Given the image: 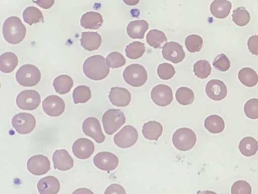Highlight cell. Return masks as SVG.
<instances>
[{"label": "cell", "mask_w": 258, "mask_h": 194, "mask_svg": "<svg viewBox=\"0 0 258 194\" xmlns=\"http://www.w3.org/2000/svg\"><path fill=\"white\" fill-rule=\"evenodd\" d=\"M84 74L93 80H102L108 77L110 67L107 65L106 59L102 56H93L84 62L83 66Z\"/></svg>", "instance_id": "6da1fadb"}, {"label": "cell", "mask_w": 258, "mask_h": 194, "mask_svg": "<svg viewBox=\"0 0 258 194\" xmlns=\"http://www.w3.org/2000/svg\"><path fill=\"white\" fill-rule=\"evenodd\" d=\"M27 29L22 20L16 16L7 18L3 27V33L6 41L10 44H19L26 36Z\"/></svg>", "instance_id": "7a4b0ae2"}, {"label": "cell", "mask_w": 258, "mask_h": 194, "mask_svg": "<svg viewBox=\"0 0 258 194\" xmlns=\"http://www.w3.org/2000/svg\"><path fill=\"white\" fill-rule=\"evenodd\" d=\"M126 122V117L119 109H108L102 116V124L105 133L108 135L115 133Z\"/></svg>", "instance_id": "3957f363"}, {"label": "cell", "mask_w": 258, "mask_h": 194, "mask_svg": "<svg viewBox=\"0 0 258 194\" xmlns=\"http://www.w3.org/2000/svg\"><path fill=\"white\" fill-rule=\"evenodd\" d=\"M197 137L195 132L187 127L178 129L173 133L172 141L173 145L179 151L185 152L191 150L196 145Z\"/></svg>", "instance_id": "277c9868"}, {"label": "cell", "mask_w": 258, "mask_h": 194, "mask_svg": "<svg viewBox=\"0 0 258 194\" xmlns=\"http://www.w3.org/2000/svg\"><path fill=\"white\" fill-rule=\"evenodd\" d=\"M123 77L127 84L134 87H140L147 81V71L143 65L133 64L125 68Z\"/></svg>", "instance_id": "5b68a950"}, {"label": "cell", "mask_w": 258, "mask_h": 194, "mask_svg": "<svg viewBox=\"0 0 258 194\" xmlns=\"http://www.w3.org/2000/svg\"><path fill=\"white\" fill-rule=\"evenodd\" d=\"M41 79V73L37 66L34 65H22L16 73V80L23 86H34Z\"/></svg>", "instance_id": "8992f818"}, {"label": "cell", "mask_w": 258, "mask_h": 194, "mask_svg": "<svg viewBox=\"0 0 258 194\" xmlns=\"http://www.w3.org/2000/svg\"><path fill=\"white\" fill-rule=\"evenodd\" d=\"M18 107L22 110L32 111L39 107L41 103V97L37 91L34 89L22 91L16 99Z\"/></svg>", "instance_id": "52a82bcc"}, {"label": "cell", "mask_w": 258, "mask_h": 194, "mask_svg": "<svg viewBox=\"0 0 258 194\" xmlns=\"http://www.w3.org/2000/svg\"><path fill=\"white\" fill-rule=\"evenodd\" d=\"M35 117L29 113L21 112L15 115L12 124L15 130L20 134H28L34 130L36 127Z\"/></svg>", "instance_id": "ba28073f"}, {"label": "cell", "mask_w": 258, "mask_h": 194, "mask_svg": "<svg viewBox=\"0 0 258 194\" xmlns=\"http://www.w3.org/2000/svg\"><path fill=\"white\" fill-rule=\"evenodd\" d=\"M138 131L131 125L123 127L114 137V143L120 148L126 149L133 147L138 139Z\"/></svg>", "instance_id": "9c48e42d"}, {"label": "cell", "mask_w": 258, "mask_h": 194, "mask_svg": "<svg viewBox=\"0 0 258 194\" xmlns=\"http://www.w3.org/2000/svg\"><path fill=\"white\" fill-rule=\"evenodd\" d=\"M151 97L155 104L161 107H165L173 101V91L167 85H157L152 89Z\"/></svg>", "instance_id": "30bf717a"}, {"label": "cell", "mask_w": 258, "mask_h": 194, "mask_svg": "<svg viewBox=\"0 0 258 194\" xmlns=\"http://www.w3.org/2000/svg\"><path fill=\"white\" fill-rule=\"evenodd\" d=\"M83 131L87 136L93 138L98 143L105 141V136L102 132L99 120L94 117H90L83 123Z\"/></svg>", "instance_id": "8fae6325"}, {"label": "cell", "mask_w": 258, "mask_h": 194, "mask_svg": "<svg viewBox=\"0 0 258 194\" xmlns=\"http://www.w3.org/2000/svg\"><path fill=\"white\" fill-rule=\"evenodd\" d=\"M27 167L31 174L37 176L46 174L51 168L49 159L43 155H37L30 158Z\"/></svg>", "instance_id": "7c38bea8"}, {"label": "cell", "mask_w": 258, "mask_h": 194, "mask_svg": "<svg viewBox=\"0 0 258 194\" xmlns=\"http://www.w3.org/2000/svg\"><path fill=\"white\" fill-rule=\"evenodd\" d=\"M43 109L45 113L49 116H60L66 109V103L61 97L51 95L46 97L43 101Z\"/></svg>", "instance_id": "4fadbf2b"}, {"label": "cell", "mask_w": 258, "mask_h": 194, "mask_svg": "<svg viewBox=\"0 0 258 194\" xmlns=\"http://www.w3.org/2000/svg\"><path fill=\"white\" fill-rule=\"evenodd\" d=\"M94 165L102 171H111L115 169L119 164L117 156L109 152L97 153L93 159Z\"/></svg>", "instance_id": "5bb4252c"}, {"label": "cell", "mask_w": 258, "mask_h": 194, "mask_svg": "<svg viewBox=\"0 0 258 194\" xmlns=\"http://www.w3.org/2000/svg\"><path fill=\"white\" fill-rule=\"evenodd\" d=\"M162 56L166 60L178 64L185 59V53L180 44L176 42H169L162 48Z\"/></svg>", "instance_id": "9a60e30c"}, {"label": "cell", "mask_w": 258, "mask_h": 194, "mask_svg": "<svg viewBox=\"0 0 258 194\" xmlns=\"http://www.w3.org/2000/svg\"><path fill=\"white\" fill-rule=\"evenodd\" d=\"M72 151L78 159H87L94 153L95 145L90 139L80 138L74 142Z\"/></svg>", "instance_id": "2e32d148"}, {"label": "cell", "mask_w": 258, "mask_h": 194, "mask_svg": "<svg viewBox=\"0 0 258 194\" xmlns=\"http://www.w3.org/2000/svg\"><path fill=\"white\" fill-rule=\"evenodd\" d=\"M207 95L214 101H220L227 95V88L220 80H211L206 85Z\"/></svg>", "instance_id": "e0dca14e"}, {"label": "cell", "mask_w": 258, "mask_h": 194, "mask_svg": "<svg viewBox=\"0 0 258 194\" xmlns=\"http://www.w3.org/2000/svg\"><path fill=\"white\" fill-rule=\"evenodd\" d=\"M110 102L117 107H126L131 103V93L126 88L112 87L110 91Z\"/></svg>", "instance_id": "ac0fdd59"}, {"label": "cell", "mask_w": 258, "mask_h": 194, "mask_svg": "<svg viewBox=\"0 0 258 194\" xmlns=\"http://www.w3.org/2000/svg\"><path fill=\"white\" fill-rule=\"evenodd\" d=\"M54 168L59 171H68L74 166V159L66 150H57L52 156Z\"/></svg>", "instance_id": "d6986e66"}, {"label": "cell", "mask_w": 258, "mask_h": 194, "mask_svg": "<svg viewBox=\"0 0 258 194\" xmlns=\"http://www.w3.org/2000/svg\"><path fill=\"white\" fill-rule=\"evenodd\" d=\"M60 188L59 180L54 176L43 177L37 183V189L40 194H58Z\"/></svg>", "instance_id": "ffe728a7"}, {"label": "cell", "mask_w": 258, "mask_h": 194, "mask_svg": "<svg viewBox=\"0 0 258 194\" xmlns=\"http://www.w3.org/2000/svg\"><path fill=\"white\" fill-rule=\"evenodd\" d=\"M103 24V18L99 12H88L83 15L81 20V27L90 30H98Z\"/></svg>", "instance_id": "44dd1931"}, {"label": "cell", "mask_w": 258, "mask_h": 194, "mask_svg": "<svg viewBox=\"0 0 258 194\" xmlns=\"http://www.w3.org/2000/svg\"><path fill=\"white\" fill-rule=\"evenodd\" d=\"M81 44L87 51H94L100 47L102 36L96 32H83Z\"/></svg>", "instance_id": "7402d4cb"}, {"label": "cell", "mask_w": 258, "mask_h": 194, "mask_svg": "<svg viewBox=\"0 0 258 194\" xmlns=\"http://www.w3.org/2000/svg\"><path fill=\"white\" fill-rule=\"evenodd\" d=\"M149 29V23L145 20H137L130 22L126 27V32L132 39H143L146 32Z\"/></svg>", "instance_id": "603a6c76"}, {"label": "cell", "mask_w": 258, "mask_h": 194, "mask_svg": "<svg viewBox=\"0 0 258 194\" xmlns=\"http://www.w3.org/2000/svg\"><path fill=\"white\" fill-rule=\"evenodd\" d=\"M232 3L228 0H214L211 5V12L213 16L219 19L226 18L229 15Z\"/></svg>", "instance_id": "cb8c5ba5"}, {"label": "cell", "mask_w": 258, "mask_h": 194, "mask_svg": "<svg viewBox=\"0 0 258 194\" xmlns=\"http://www.w3.org/2000/svg\"><path fill=\"white\" fill-rule=\"evenodd\" d=\"M19 64V59L15 53L7 52L0 56V71L9 74L13 72Z\"/></svg>", "instance_id": "d4e9b609"}, {"label": "cell", "mask_w": 258, "mask_h": 194, "mask_svg": "<svg viewBox=\"0 0 258 194\" xmlns=\"http://www.w3.org/2000/svg\"><path fill=\"white\" fill-rule=\"evenodd\" d=\"M143 136L149 140H158L163 133V126L158 121H152L144 124L143 127Z\"/></svg>", "instance_id": "484cf974"}, {"label": "cell", "mask_w": 258, "mask_h": 194, "mask_svg": "<svg viewBox=\"0 0 258 194\" xmlns=\"http://www.w3.org/2000/svg\"><path fill=\"white\" fill-rule=\"evenodd\" d=\"M238 148L243 156L250 157L254 156L257 152L258 142L254 138L251 136H246L240 141Z\"/></svg>", "instance_id": "4316f807"}, {"label": "cell", "mask_w": 258, "mask_h": 194, "mask_svg": "<svg viewBox=\"0 0 258 194\" xmlns=\"http://www.w3.org/2000/svg\"><path fill=\"white\" fill-rule=\"evenodd\" d=\"M240 82L247 87H253L258 83V75L254 70L250 68H243L238 74Z\"/></svg>", "instance_id": "83f0119b"}, {"label": "cell", "mask_w": 258, "mask_h": 194, "mask_svg": "<svg viewBox=\"0 0 258 194\" xmlns=\"http://www.w3.org/2000/svg\"><path fill=\"white\" fill-rule=\"evenodd\" d=\"M73 86V79L70 76L66 74L58 76L53 81V86L55 91L61 95H64L70 92Z\"/></svg>", "instance_id": "f1b7e54d"}, {"label": "cell", "mask_w": 258, "mask_h": 194, "mask_svg": "<svg viewBox=\"0 0 258 194\" xmlns=\"http://www.w3.org/2000/svg\"><path fill=\"white\" fill-rule=\"evenodd\" d=\"M146 41L150 46L155 48H163L164 43H167V38L164 32L154 29L148 33Z\"/></svg>", "instance_id": "f546056e"}, {"label": "cell", "mask_w": 258, "mask_h": 194, "mask_svg": "<svg viewBox=\"0 0 258 194\" xmlns=\"http://www.w3.org/2000/svg\"><path fill=\"white\" fill-rule=\"evenodd\" d=\"M205 127L210 133L216 134L223 131L225 122L223 118L219 115H210L205 120Z\"/></svg>", "instance_id": "4dcf8cb0"}, {"label": "cell", "mask_w": 258, "mask_h": 194, "mask_svg": "<svg viewBox=\"0 0 258 194\" xmlns=\"http://www.w3.org/2000/svg\"><path fill=\"white\" fill-rule=\"evenodd\" d=\"M23 18L25 23L33 25L37 23L44 22L43 13L40 9L33 6L27 8L23 12Z\"/></svg>", "instance_id": "1f68e13d"}, {"label": "cell", "mask_w": 258, "mask_h": 194, "mask_svg": "<svg viewBox=\"0 0 258 194\" xmlns=\"http://www.w3.org/2000/svg\"><path fill=\"white\" fill-rule=\"evenodd\" d=\"M146 52V45L143 42H131L126 47L125 53L127 58L131 59H138L144 55Z\"/></svg>", "instance_id": "d6a6232c"}, {"label": "cell", "mask_w": 258, "mask_h": 194, "mask_svg": "<svg viewBox=\"0 0 258 194\" xmlns=\"http://www.w3.org/2000/svg\"><path fill=\"white\" fill-rule=\"evenodd\" d=\"M92 93L90 87L85 85L77 86L73 91V100L75 104L86 103L91 99Z\"/></svg>", "instance_id": "836d02e7"}, {"label": "cell", "mask_w": 258, "mask_h": 194, "mask_svg": "<svg viewBox=\"0 0 258 194\" xmlns=\"http://www.w3.org/2000/svg\"><path fill=\"white\" fill-rule=\"evenodd\" d=\"M176 99L179 104L188 106L194 101L195 94L190 88L182 86L176 90Z\"/></svg>", "instance_id": "e575fe53"}, {"label": "cell", "mask_w": 258, "mask_h": 194, "mask_svg": "<svg viewBox=\"0 0 258 194\" xmlns=\"http://www.w3.org/2000/svg\"><path fill=\"white\" fill-rule=\"evenodd\" d=\"M250 19V14L246 10L245 8H237L233 11L232 21L236 25L239 26V27H244L248 24Z\"/></svg>", "instance_id": "d590c367"}, {"label": "cell", "mask_w": 258, "mask_h": 194, "mask_svg": "<svg viewBox=\"0 0 258 194\" xmlns=\"http://www.w3.org/2000/svg\"><path fill=\"white\" fill-rule=\"evenodd\" d=\"M194 73L199 78H207L211 73V65L206 60L197 61L194 65Z\"/></svg>", "instance_id": "8d00e7d4"}, {"label": "cell", "mask_w": 258, "mask_h": 194, "mask_svg": "<svg viewBox=\"0 0 258 194\" xmlns=\"http://www.w3.org/2000/svg\"><path fill=\"white\" fill-rule=\"evenodd\" d=\"M185 46L190 53L201 51L203 46V39L199 35L192 34L187 36L185 39Z\"/></svg>", "instance_id": "74e56055"}, {"label": "cell", "mask_w": 258, "mask_h": 194, "mask_svg": "<svg viewBox=\"0 0 258 194\" xmlns=\"http://www.w3.org/2000/svg\"><path fill=\"white\" fill-rule=\"evenodd\" d=\"M107 65L111 68H120L126 64V59L121 53L112 52L106 58Z\"/></svg>", "instance_id": "f35d334b"}, {"label": "cell", "mask_w": 258, "mask_h": 194, "mask_svg": "<svg viewBox=\"0 0 258 194\" xmlns=\"http://www.w3.org/2000/svg\"><path fill=\"white\" fill-rule=\"evenodd\" d=\"M244 112L247 118L250 119H257L258 99L249 100L244 105Z\"/></svg>", "instance_id": "ab89813d"}, {"label": "cell", "mask_w": 258, "mask_h": 194, "mask_svg": "<svg viewBox=\"0 0 258 194\" xmlns=\"http://www.w3.org/2000/svg\"><path fill=\"white\" fill-rule=\"evenodd\" d=\"M176 71L174 67L169 63H162L158 67V74L162 80H170L174 76Z\"/></svg>", "instance_id": "60d3db41"}, {"label": "cell", "mask_w": 258, "mask_h": 194, "mask_svg": "<svg viewBox=\"0 0 258 194\" xmlns=\"http://www.w3.org/2000/svg\"><path fill=\"white\" fill-rule=\"evenodd\" d=\"M252 188L245 180H237L231 188L232 194H251Z\"/></svg>", "instance_id": "b9f144b4"}, {"label": "cell", "mask_w": 258, "mask_h": 194, "mask_svg": "<svg viewBox=\"0 0 258 194\" xmlns=\"http://www.w3.org/2000/svg\"><path fill=\"white\" fill-rule=\"evenodd\" d=\"M213 65L220 71H226L230 68V61L224 54H220L214 59Z\"/></svg>", "instance_id": "7bdbcfd3"}, {"label": "cell", "mask_w": 258, "mask_h": 194, "mask_svg": "<svg viewBox=\"0 0 258 194\" xmlns=\"http://www.w3.org/2000/svg\"><path fill=\"white\" fill-rule=\"evenodd\" d=\"M249 51L255 56H258V35L250 36L247 41Z\"/></svg>", "instance_id": "ee69618b"}, {"label": "cell", "mask_w": 258, "mask_h": 194, "mask_svg": "<svg viewBox=\"0 0 258 194\" xmlns=\"http://www.w3.org/2000/svg\"><path fill=\"white\" fill-rule=\"evenodd\" d=\"M105 194H126V191L121 185L113 183L107 187Z\"/></svg>", "instance_id": "f6af8a7d"}, {"label": "cell", "mask_w": 258, "mask_h": 194, "mask_svg": "<svg viewBox=\"0 0 258 194\" xmlns=\"http://www.w3.org/2000/svg\"><path fill=\"white\" fill-rule=\"evenodd\" d=\"M32 2L44 9H50L55 3V0H32Z\"/></svg>", "instance_id": "bcb514c9"}, {"label": "cell", "mask_w": 258, "mask_h": 194, "mask_svg": "<svg viewBox=\"0 0 258 194\" xmlns=\"http://www.w3.org/2000/svg\"><path fill=\"white\" fill-rule=\"evenodd\" d=\"M72 194H94L93 191L90 189H87V188H79V189H76L74 191Z\"/></svg>", "instance_id": "7dc6e473"}, {"label": "cell", "mask_w": 258, "mask_h": 194, "mask_svg": "<svg viewBox=\"0 0 258 194\" xmlns=\"http://www.w3.org/2000/svg\"><path fill=\"white\" fill-rule=\"evenodd\" d=\"M123 1L125 4L130 6H137L140 3V0H123Z\"/></svg>", "instance_id": "c3c4849f"}, {"label": "cell", "mask_w": 258, "mask_h": 194, "mask_svg": "<svg viewBox=\"0 0 258 194\" xmlns=\"http://www.w3.org/2000/svg\"><path fill=\"white\" fill-rule=\"evenodd\" d=\"M197 194H217V192L211 190H199Z\"/></svg>", "instance_id": "681fc988"}]
</instances>
